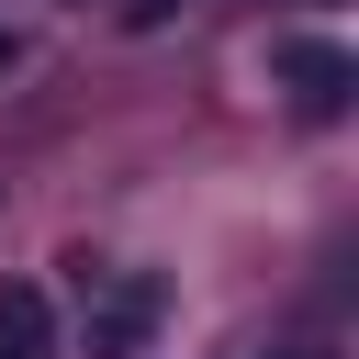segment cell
<instances>
[{"label":"cell","mask_w":359,"mask_h":359,"mask_svg":"<svg viewBox=\"0 0 359 359\" xmlns=\"http://www.w3.org/2000/svg\"><path fill=\"white\" fill-rule=\"evenodd\" d=\"M0 67H11V34H0Z\"/></svg>","instance_id":"5"},{"label":"cell","mask_w":359,"mask_h":359,"mask_svg":"<svg viewBox=\"0 0 359 359\" xmlns=\"http://www.w3.org/2000/svg\"><path fill=\"white\" fill-rule=\"evenodd\" d=\"M269 79L292 90V112H303V123H337V112H348V90H359V56H348V45H325V34H292V45H269Z\"/></svg>","instance_id":"1"},{"label":"cell","mask_w":359,"mask_h":359,"mask_svg":"<svg viewBox=\"0 0 359 359\" xmlns=\"http://www.w3.org/2000/svg\"><path fill=\"white\" fill-rule=\"evenodd\" d=\"M0 359H56V303L34 280H0Z\"/></svg>","instance_id":"2"},{"label":"cell","mask_w":359,"mask_h":359,"mask_svg":"<svg viewBox=\"0 0 359 359\" xmlns=\"http://www.w3.org/2000/svg\"><path fill=\"white\" fill-rule=\"evenodd\" d=\"M90 280H101V269H90ZM146 314H157V292H146V280H101V325H90V337H101V348H123Z\"/></svg>","instance_id":"3"},{"label":"cell","mask_w":359,"mask_h":359,"mask_svg":"<svg viewBox=\"0 0 359 359\" xmlns=\"http://www.w3.org/2000/svg\"><path fill=\"white\" fill-rule=\"evenodd\" d=\"M168 11H180V0H123V22H135V34H157Z\"/></svg>","instance_id":"4"}]
</instances>
